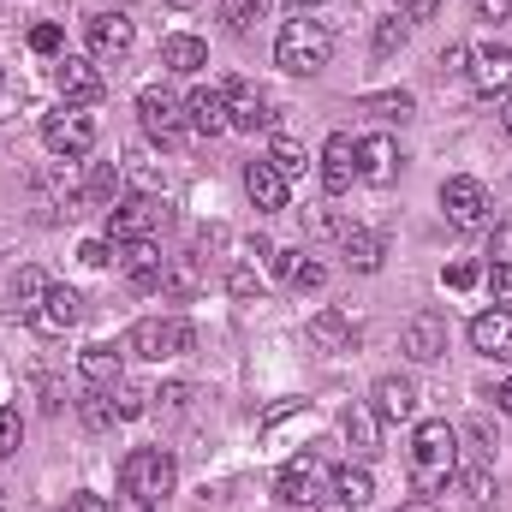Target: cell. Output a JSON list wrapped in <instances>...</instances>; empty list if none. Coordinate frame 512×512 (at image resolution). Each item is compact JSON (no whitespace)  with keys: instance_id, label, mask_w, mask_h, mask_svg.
Instances as JSON below:
<instances>
[{"instance_id":"obj_52","label":"cell","mask_w":512,"mask_h":512,"mask_svg":"<svg viewBox=\"0 0 512 512\" xmlns=\"http://www.w3.org/2000/svg\"><path fill=\"white\" fill-rule=\"evenodd\" d=\"M66 512H114V507H108L102 495H90V489H78V495L66 501Z\"/></svg>"},{"instance_id":"obj_40","label":"cell","mask_w":512,"mask_h":512,"mask_svg":"<svg viewBox=\"0 0 512 512\" xmlns=\"http://www.w3.org/2000/svg\"><path fill=\"white\" fill-rule=\"evenodd\" d=\"M18 441H24V417H18L12 405H0V459H12Z\"/></svg>"},{"instance_id":"obj_54","label":"cell","mask_w":512,"mask_h":512,"mask_svg":"<svg viewBox=\"0 0 512 512\" xmlns=\"http://www.w3.org/2000/svg\"><path fill=\"white\" fill-rule=\"evenodd\" d=\"M495 405H501V411L512 417V382H501V387H495Z\"/></svg>"},{"instance_id":"obj_31","label":"cell","mask_w":512,"mask_h":512,"mask_svg":"<svg viewBox=\"0 0 512 512\" xmlns=\"http://www.w3.org/2000/svg\"><path fill=\"white\" fill-rule=\"evenodd\" d=\"M268 167H274V173H280V179L292 185V179H304V173H310L316 161L304 155V143H292V137H274V143H268Z\"/></svg>"},{"instance_id":"obj_37","label":"cell","mask_w":512,"mask_h":512,"mask_svg":"<svg viewBox=\"0 0 512 512\" xmlns=\"http://www.w3.org/2000/svg\"><path fill=\"white\" fill-rule=\"evenodd\" d=\"M108 393H114V411H120V423H131V417H143V411H149V393H143V387H131L126 376L108 387Z\"/></svg>"},{"instance_id":"obj_56","label":"cell","mask_w":512,"mask_h":512,"mask_svg":"<svg viewBox=\"0 0 512 512\" xmlns=\"http://www.w3.org/2000/svg\"><path fill=\"white\" fill-rule=\"evenodd\" d=\"M120 512H149V507H143V501H131V495H126V501H120Z\"/></svg>"},{"instance_id":"obj_32","label":"cell","mask_w":512,"mask_h":512,"mask_svg":"<svg viewBox=\"0 0 512 512\" xmlns=\"http://www.w3.org/2000/svg\"><path fill=\"white\" fill-rule=\"evenodd\" d=\"M78 411H84V429H90V435H108V429L120 423V411H114V393H108V387H90V393L78 399Z\"/></svg>"},{"instance_id":"obj_19","label":"cell","mask_w":512,"mask_h":512,"mask_svg":"<svg viewBox=\"0 0 512 512\" xmlns=\"http://www.w3.org/2000/svg\"><path fill=\"white\" fill-rule=\"evenodd\" d=\"M471 346L483 352V358H495V364H512V310H483L477 322H471Z\"/></svg>"},{"instance_id":"obj_4","label":"cell","mask_w":512,"mask_h":512,"mask_svg":"<svg viewBox=\"0 0 512 512\" xmlns=\"http://www.w3.org/2000/svg\"><path fill=\"white\" fill-rule=\"evenodd\" d=\"M274 495H280L286 507H322V501L334 495V465H328L322 453H298V459L280 465Z\"/></svg>"},{"instance_id":"obj_38","label":"cell","mask_w":512,"mask_h":512,"mask_svg":"<svg viewBox=\"0 0 512 512\" xmlns=\"http://www.w3.org/2000/svg\"><path fill=\"white\" fill-rule=\"evenodd\" d=\"M453 483H459V489H465V501H477V507H483V501H495V477H489L483 465H471V471H453Z\"/></svg>"},{"instance_id":"obj_20","label":"cell","mask_w":512,"mask_h":512,"mask_svg":"<svg viewBox=\"0 0 512 512\" xmlns=\"http://www.w3.org/2000/svg\"><path fill=\"white\" fill-rule=\"evenodd\" d=\"M185 126L197 131V137H221V131H233L227 126V90H191L185 96Z\"/></svg>"},{"instance_id":"obj_25","label":"cell","mask_w":512,"mask_h":512,"mask_svg":"<svg viewBox=\"0 0 512 512\" xmlns=\"http://www.w3.org/2000/svg\"><path fill=\"white\" fill-rule=\"evenodd\" d=\"M334 501L346 512H364L376 501V477H370L364 465H340V471H334Z\"/></svg>"},{"instance_id":"obj_10","label":"cell","mask_w":512,"mask_h":512,"mask_svg":"<svg viewBox=\"0 0 512 512\" xmlns=\"http://www.w3.org/2000/svg\"><path fill=\"white\" fill-rule=\"evenodd\" d=\"M161 221H167V203H161V197H120V203L108 209V239H114V245L149 239Z\"/></svg>"},{"instance_id":"obj_29","label":"cell","mask_w":512,"mask_h":512,"mask_svg":"<svg viewBox=\"0 0 512 512\" xmlns=\"http://www.w3.org/2000/svg\"><path fill=\"white\" fill-rule=\"evenodd\" d=\"M48 286H54V280H48L42 268H18V280H12V304H6V310L30 322V316H36V304L48 298Z\"/></svg>"},{"instance_id":"obj_35","label":"cell","mask_w":512,"mask_h":512,"mask_svg":"<svg viewBox=\"0 0 512 512\" xmlns=\"http://www.w3.org/2000/svg\"><path fill=\"white\" fill-rule=\"evenodd\" d=\"M262 12H268V0H221V18H227V30H233V36H251Z\"/></svg>"},{"instance_id":"obj_12","label":"cell","mask_w":512,"mask_h":512,"mask_svg":"<svg viewBox=\"0 0 512 512\" xmlns=\"http://www.w3.org/2000/svg\"><path fill=\"white\" fill-rule=\"evenodd\" d=\"M322 191L328 197H346L352 185H358V137L352 131H334L328 143H322Z\"/></svg>"},{"instance_id":"obj_44","label":"cell","mask_w":512,"mask_h":512,"mask_svg":"<svg viewBox=\"0 0 512 512\" xmlns=\"http://www.w3.org/2000/svg\"><path fill=\"white\" fill-rule=\"evenodd\" d=\"M149 399H155L161 411H185V405H191V387H185V382H167L161 393H149Z\"/></svg>"},{"instance_id":"obj_48","label":"cell","mask_w":512,"mask_h":512,"mask_svg":"<svg viewBox=\"0 0 512 512\" xmlns=\"http://www.w3.org/2000/svg\"><path fill=\"white\" fill-rule=\"evenodd\" d=\"M489 256H495V262H512V221H495V233H489Z\"/></svg>"},{"instance_id":"obj_53","label":"cell","mask_w":512,"mask_h":512,"mask_svg":"<svg viewBox=\"0 0 512 512\" xmlns=\"http://www.w3.org/2000/svg\"><path fill=\"white\" fill-rule=\"evenodd\" d=\"M399 512H441V507H435L429 495H417V501H405V507H399Z\"/></svg>"},{"instance_id":"obj_41","label":"cell","mask_w":512,"mask_h":512,"mask_svg":"<svg viewBox=\"0 0 512 512\" xmlns=\"http://www.w3.org/2000/svg\"><path fill=\"white\" fill-rule=\"evenodd\" d=\"M483 280H489V298L507 310V304H512V262H489V268H483Z\"/></svg>"},{"instance_id":"obj_1","label":"cell","mask_w":512,"mask_h":512,"mask_svg":"<svg viewBox=\"0 0 512 512\" xmlns=\"http://www.w3.org/2000/svg\"><path fill=\"white\" fill-rule=\"evenodd\" d=\"M453 471H459V429L447 417L417 423V435H411V489L435 495V489L453 483Z\"/></svg>"},{"instance_id":"obj_51","label":"cell","mask_w":512,"mask_h":512,"mask_svg":"<svg viewBox=\"0 0 512 512\" xmlns=\"http://www.w3.org/2000/svg\"><path fill=\"white\" fill-rule=\"evenodd\" d=\"M84 262H90V268H108V262H114V245H108V239H90V245H84Z\"/></svg>"},{"instance_id":"obj_7","label":"cell","mask_w":512,"mask_h":512,"mask_svg":"<svg viewBox=\"0 0 512 512\" xmlns=\"http://www.w3.org/2000/svg\"><path fill=\"white\" fill-rule=\"evenodd\" d=\"M441 209H447V221H453L459 233H477V227L495 221V197H489V185L471 179V173H453V179L441 185Z\"/></svg>"},{"instance_id":"obj_36","label":"cell","mask_w":512,"mask_h":512,"mask_svg":"<svg viewBox=\"0 0 512 512\" xmlns=\"http://www.w3.org/2000/svg\"><path fill=\"white\" fill-rule=\"evenodd\" d=\"M197 286H203V280H197V262H191V256H173V262H167V274H161V292L191 298Z\"/></svg>"},{"instance_id":"obj_47","label":"cell","mask_w":512,"mask_h":512,"mask_svg":"<svg viewBox=\"0 0 512 512\" xmlns=\"http://www.w3.org/2000/svg\"><path fill=\"white\" fill-rule=\"evenodd\" d=\"M471 12H477L483 24H507V18H512V0H471Z\"/></svg>"},{"instance_id":"obj_28","label":"cell","mask_w":512,"mask_h":512,"mask_svg":"<svg viewBox=\"0 0 512 512\" xmlns=\"http://www.w3.org/2000/svg\"><path fill=\"white\" fill-rule=\"evenodd\" d=\"M120 197H126V173H120V161H96V167H90V179H84V203L114 209Z\"/></svg>"},{"instance_id":"obj_5","label":"cell","mask_w":512,"mask_h":512,"mask_svg":"<svg viewBox=\"0 0 512 512\" xmlns=\"http://www.w3.org/2000/svg\"><path fill=\"white\" fill-rule=\"evenodd\" d=\"M96 114H84L78 102H66L60 114H42V143H48V155H60V161H84L90 149H96Z\"/></svg>"},{"instance_id":"obj_43","label":"cell","mask_w":512,"mask_h":512,"mask_svg":"<svg viewBox=\"0 0 512 512\" xmlns=\"http://www.w3.org/2000/svg\"><path fill=\"white\" fill-rule=\"evenodd\" d=\"M477 280H483V268H477V262H447V286H453V292H471Z\"/></svg>"},{"instance_id":"obj_50","label":"cell","mask_w":512,"mask_h":512,"mask_svg":"<svg viewBox=\"0 0 512 512\" xmlns=\"http://www.w3.org/2000/svg\"><path fill=\"white\" fill-rule=\"evenodd\" d=\"M471 441H477V453H483V459H495V447H501V441H495V429H489L483 417L471 423Z\"/></svg>"},{"instance_id":"obj_14","label":"cell","mask_w":512,"mask_h":512,"mask_svg":"<svg viewBox=\"0 0 512 512\" xmlns=\"http://www.w3.org/2000/svg\"><path fill=\"white\" fill-rule=\"evenodd\" d=\"M465 78H471L483 96H507V90H512V48H507V42H483V48H471Z\"/></svg>"},{"instance_id":"obj_6","label":"cell","mask_w":512,"mask_h":512,"mask_svg":"<svg viewBox=\"0 0 512 512\" xmlns=\"http://www.w3.org/2000/svg\"><path fill=\"white\" fill-rule=\"evenodd\" d=\"M126 352L131 358H149V364L179 358V352H191V322L185 316H143L126 334Z\"/></svg>"},{"instance_id":"obj_15","label":"cell","mask_w":512,"mask_h":512,"mask_svg":"<svg viewBox=\"0 0 512 512\" xmlns=\"http://www.w3.org/2000/svg\"><path fill=\"white\" fill-rule=\"evenodd\" d=\"M78 316H84V298H78L72 286H48V298L36 304L30 328H36V334H48V340H60L66 328H78Z\"/></svg>"},{"instance_id":"obj_30","label":"cell","mask_w":512,"mask_h":512,"mask_svg":"<svg viewBox=\"0 0 512 512\" xmlns=\"http://www.w3.org/2000/svg\"><path fill=\"white\" fill-rule=\"evenodd\" d=\"M358 108L364 114H376V120H417V96L411 90H376V96H358Z\"/></svg>"},{"instance_id":"obj_39","label":"cell","mask_w":512,"mask_h":512,"mask_svg":"<svg viewBox=\"0 0 512 512\" xmlns=\"http://www.w3.org/2000/svg\"><path fill=\"white\" fill-rule=\"evenodd\" d=\"M405 36H411V24H405V18H382V24H376V54H399V48H405Z\"/></svg>"},{"instance_id":"obj_46","label":"cell","mask_w":512,"mask_h":512,"mask_svg":"<svg viewBox=\"0 0 512 512\" xmlns=\"http://www.w3.org/2000/svg\"><path fill=\"white\" fill-rule=\"evenodd\" d=\"M435 12H441V0H399V18L405 24H429Z\"/></svg>"},{"instance_id":"obj_3","label":"cell","mask_w":512,"mask_h":512,"mask_svg":"<svg viewBox=\"0 0 512 512\" xmlns=\"http://www.w3.org/2000/svg\"><path fill=\"white\" fill-rule=\"evenodd\" d=\"M173 483H179V465H173L167 447H137V453H126V465H120V495L143 501V507H161L173 495Z\"/></svg>"},{"instance_id":"obj_34","label":"cell","mask_w":512,"mask_h":512,"mask_svg":"<svg viewBox=\"0 0 512 512\" xmlns=\"http://www.w3.org/2000/svg\"><path fill=\"white\" fill-rule=\"evenodd\" d=\"M286 286H292V292H322V286H328V268H322V262H316V256H292V268H286Z\"/></svg>"},{"instance_id":"obj_21","label":"cell","mask_w":512,"mask_h":512,"mask_svg":"<svg viewBox=\"0 0 512 512\" xmlns=\"http://www.w3.org/2000/svg\"><path fill=\"white\" fill-rule=\"evenodd\" d=\"M358 179H364V185H393V179H399V149H393V137H358Z\"/></svg>"},{"instance_id":"obj_17","label":"cell","mask_w":512,"mask_h":512,"mask_svg":"<svg viewBox=\"0 0 512 512\" xmlns=\"http://www.w3.org/2000/svg\"><path fill=\"white\" fill-rule=\"evenodd\" d=\"M120 268H126V280L137 292H155L161 274H167V256H161L155 239H131V245H120Z\"/></svg>"},{"instance_id":"obj_59","label":"cell","mask_w":512,"mask_h":512,"mask_svg":"<svg viewBox=\"0 0 512 512\" xmlns=\"http://www.w3.org/2000/svg\"><path fill=\"white\" fill-rule=\"evenodd\" d=\"M0 507H6V495H0Z\"/></svg>"},{"instance_id":"obj_58","label":"cell","mask_w":512,"mask_h":512,"mask_svg":"<svg viewBox=\"0 0 512 512\" xmlns=\"http://www.w3.org/2000/svg\"><path fill=\"white\" fill-rule=\"evenodd\" d=\"M167 6H197V0H167Z\"/></svg>"},{"instance_id":"obj_45","label":"cell","mask_w":512,"mask_h":512,"mask_svg":"<svg viewBox=\"0 0 512 512\" xmlns=\"http://www.w3.org/2000/svg\"><path fill=\"white\" fill-rule=\"evenodd\" d=\"M60 42H66L60 24H36V30H30V48H36V54H60Z\"/></svg>"},{"instance_id":"obj_22","label":"cell","mask_w":512,"mask_h":512,"mask_svg":"<svg viewBox=\"0 0 512 512\" xmlns=\"http://www.w3.org/2000/svg\"><path fill=\"white\" fill-rule=\"evenodd\" d=\"M304 334H310V346H322V352H352V340H358V328H352L346 310H316Z\"/></svg>"},{"instance_id":"obj_2","label":"cell","mask_w":512,"mask_h":512,"mask_svg":"<svg viewBox=\"0 0 512 512\" xmlns=\"http://www.w3.org/2000/svg\"><path fill=\"white\" fill-rule=\"evenodd\" d=\"M328 54H334V36H328V24L322 18H286L280 24V36H274V66L280 72H292V78H316L322 66H328Z\"/></svg>"},{"instance_id":"obj_13","label":"cell","mask_w":512,"mask_h":512,"mask_svg":"<svg viewBox=\"0 0 512 512\" xmlns=\"http://www.w3.org/2000/svg\"><path fill=\"white\" fill-rule=\"evenodd\" d=\"M54 84H60V96H66V102H78V108L102 102V90H108L102 66H96V60H84V54H60V66H54Z\"/></svg>"},{"instance_id":"obj_55","label":"cell","mask_w":512,"mask_h":512,"mask_svg":"<svg viewBox=\"0 0 512 512\" xmlns=\"http://www.w3.org/2000/svg\"><path fill=\"white\" fill-rule=\"evenodd\" d=\"M501 131H507V137H512V90H507V96H501Z\"/></svg>"},{"instance_id":"obj_49","label":"cell","mask_w":512,"mask_h":512,"mask_svg":"<svg viewBox=\"0 0 512 512\" xmlns=\"http://www.w3.org/2000/svg\"><path fill=\"white\" fill-rule=\"evenodd\" d=\"M465 66H471V48H465V42H453V48L441 54V72H447V78H465Z\"/></svg>"},{"instance_id":"obj_24","label":"cell","mask_w":512,"mask_h":512,"mask_svg":"<svg viewBox=\"0 0 512 512\" xmlns=\"http://www.w3.org/2000/svg\"><path fill=\"white\" fill-rule=\"evenodd\" d=\"M340 251H346V262H352L358 274H376L387 245H382V233H370V227H340Z\"/></svg>"},{"instance_id":"obj_57","label":"cell","mask_w":512,"mask_h":512,"mask_svg":"<svg viewBox=\"0 0 512 512\" xmlns=\"http://www.w3.org/2000/svg\"><path fill=\"white\" fill-rule=\"evenodd\" d=\"M292 6H298V12H304V6H322V0H292Z\"/></svg>"},{"instance_id":"obj_27","label":"cell","mask_w":512,"mask_h":512,"mask_svg":"<svg viewBox=\"0 0 512 512\" xmlns=\"http://www.w3.org/2000/svg\"><path fill=\"white\" fill-rule=\"evenodd\" d=\"M161 66H167V72H203V66H209V48H203V36H191V30L167 36V42H161Z\"/></svg>"},{"instance_id":"obj_9","label":"cell","mask_w":512,"mask_h":512,"mask_svg":"<svg viewBox=\"0 0 512 512\" xmlns=\"http://www.w3.org/2000/svg\"><path fill=\"white\" fill-rule=\"evenodd\" d=\"M221 90H227V126L233 131H268L280 120L274 96H268L262 84H251V78H227Z\"/></svg>"},{"instance_id":"obj_16","label":"cell","mask_w":512,"mask_h":512,"mask_svg":"<svg viewBox=\"0 0 512 512\" xmlns=\"http://www.w3.org/2000/svg\"><path fill=\"white\" fill-rule=\"evenodd\" d=\"M405 358H411V364L447 358V322H441L435 310H417V316L405 322Z\"/></svg>"},{"instance_id":"obj_33","label":"cell","mask_w":512,"mask_h":512,"mask_svg":"<svg viewBox=\"0 0 512 512\" xmlns=\"http://www.w3.org/2000/svg\"><path fill=\"white\" fill-rule=\"evenodd\" d=\"M376 411L370 405H346V417H340V429H346V441L358 447V453H376Z\"/></svg>"},{"instance_id":"obj_18","label":"cell","mask_w":512,"mask_h":512,"mask_svg":"<svg viewBox=\"0 0 512 512\" xmlns=\"http://www.w3.org/2000/svg\"><path fill=\"white\" fill-rule=\"evenodd\" d=\"M370 411H376L382 423H411V417H417V382H411V376H382L376 393H370Z\"/></svg>"},{"instance_id":"obj_11","label":"cell","mask_w":512,"mask_h":512,"mask_svg":"<svg viewBox=\"0 0 512 512\" xmlns=\"http://www.w3.org/2000/svg\"><path fill=\"white\" fill-rule=\"evenodd\" d=\"M84 42H90V60L102 66V60H126L131 42H137V24H131L126 12H90L84 18Z\"/></svg>"},{"instance_id":"obj_8","label":"cell","mask_w":512,"mask_h":512,"mask_svg":"<svg viewBox=\"0 0 512 512\" xmlns=\"http://www.w3.org/2000/svg\"><path fill=\"white\" fill-rule=\"evenodd\" d=\"M137 120H143V131H149L155 143H167V149H173V143L191 131V126H185V102H179L167 84H149V90H137Z\"/></svg>"},{"instance_id":"obj_23","label":"cell","mask_w":512,"mask_h":512,"mask_svg":"<svg viewBox=\"0 0 512 512\" xmlns=\"http://www.w3.org/2000/svg\"><path fill=\"white\" fill-rule=\"evenodd\" d=\"M245 197H251L262 215H280V209H286V179H280L268 161H251V167H245Z\"/></svg>"},{"instance_id":"obj_42","label":"cell","mask_w":512,"mask_h":512,"mask_svg":"<svg viewBox=\"0 0 512 512\" xmlns=\"http://www.w3.org/2000/svg\"><path fill=\"white\" fill-rule=\"evenodd\" d=\"M227 292H233L239 304H251V298H262V280H256V268H233V274H227Z\"/></svg>"},{"instance_id":"obj_26","label":"cell","mask_w":512,"mask_h":512,"mask_svg":"<svg viewBox=\"0 0 512 512\" xmlns=\"http://www.w3.org/2000/svg\"><path fill=\"white\" fill-rule=\"evenodd\" d=\"M120 358H126L120 346L96 340V346H84V352H78V370H84V382H90V387H114V382H120Z\"/></svg>"}]
</instances>
